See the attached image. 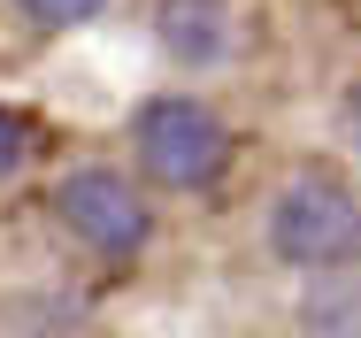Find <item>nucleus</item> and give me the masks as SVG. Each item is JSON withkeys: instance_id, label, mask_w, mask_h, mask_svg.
Segmentation results:
<instances>
[{"instance_id": "7", "label": "nucleus", "mask_w": 361, "mask_h": 338, "mask_svg": "<svg viewBox=\"0 0 361 338\" xmlns=\"http://www.w3.org/2000/svg\"><path fill=\"white\" fill-rule=\"evenodd\" d=\"M346 138H354V154H361V92L346 100Z\"/></svg>"}, {"instance_id": "4", "label": "nucleus", "mask_w": 361, "mask_h": 338, "mask_svg": "<svg viewBox=\"0 0 361 338\" xmlns=\"http://www.w3.org/2000/svg\"><path fill=\"white\" fill-rule=\"evenodd\" d=\"M154 39L185 69H216L223 54H231V8H223V0H161Z\"/></svg>"}, {"instance_id": "2", "label": "nucleus", "mask_w": 361, "mask_h": 338, "mask_svg": "<svg viewBox=\"0 0 361 338\" xmlns=\"http://www.w3.org/2000/svg\"><path fill=\"white\" fill-rule=\"evenodd\" d=\"M131 146H139V169L154 185H169V193H208L223 169H231V131H223V116L208 100H185V92L146 100Z\"/></svg>"}, {"instance_id": "1", "label": "nucleus", "mask_w": 361, "mask_h": 338, "mask_svg": "<svg viewBox=\"0 0 361 338\" xmlns=\"http://www.w3.org/2000/svg\"><path fill=\"white\" fill-rule=\"evenodd\" d=\"M269 254L285 270H346L361 262V200L331 169H300L269 200Z\"/></svg>"}, {"instance_id": "5", "label": "nucleus", "mask_w": 361, "mask_h": 338, "mask_svg": "<svg viewBox=\"0 0 361 338\" xmlns=\"http://www.w3.org/2000/svg\"><path fill=\"white\" fill-rule=\"evenodd\" d=\"M16 8H23L39 31H70V23H92L108 0H16Z\"/></svg>"}, {"instance_id": "6", "label": "nucleus", "mask_w": 361, "mask_h": 338, "mask_svg": "<svg viewBox=\"0 0 361 338\" xmlns=\"http://www.w3.org/2000/svg\"><path fill=\"white\" fill-rule=\"evenodd\" d=\"M23 154H31L23 116H16V108H0V177H16V169H23Z\"/></svg>"}, {"instance_id": "3", "label": "nucleus", "mask_w": 361, "mask_h": 338, "mask_svg": "<svg viewBox=\"0 0 361 338\" xmlns=\"http://www.w3.org/2000/svg\"><path fill=\"white\" fill-rule=\"evenodd\" d=\"M54 215L70 223L92 254H108V262H131L146 239H154V207H146V193L123 169H70L54 185Z\"/></svg>"}]
</instances>
